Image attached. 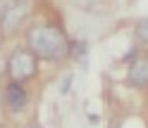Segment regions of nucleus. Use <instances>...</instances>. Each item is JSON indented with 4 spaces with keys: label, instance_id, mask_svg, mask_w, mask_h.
Here are the masks:
<instances>
[{
    "label": "nucleus",
    "instance_id": "obj_3",
    "mask_svg": "<svg viewBox=\"0 0 148 128\" xmlns=\"http://www.w3.org/2000/svg\"><path fill=\"white\" fill-rule=\"evenodd\" d=\"M29 7L31 0H0V26H5L7 31L17 29L29 14Z\"/></svg>",
    "mask_w": 148,
    "mask_h": 128
},
{
    "label": "nucleus",
    "instance_id": "obj_2",
    "mask_svg": "<svg viewBox=\"0 0 148 128\" xmlns=\"http://www.w3.org/2000/svg\"><path fill=\"white\" fill-rule=\"evenodd\" d=\"M7 76H10L12 83H26V81H31L36 76V71H38V62H36V55L31 50H14L10 57H7Z\"/></svg>",
    "mask_w": 148,
    "mask_h": 128
},
{
    "label": "nucleus",
    "instance_id": "obj_7",
    "mask_svg": "<svg viewBox=\"0 0 148 128\" xmlns=\"http://www.w3.org/2000/svg\"><path fill=\"white\" fill-rule=\"evenodd\" d=\"M134 36H136V40L141 43V45H148V19H143V22L136 24Z\"/></svg>",
    "mask_w": 148,
    "mask_h": 128
},
{
    "label": "nucleus",
    "instance_id": "obj_8",
    "mask_svg": "<svg viewBox=\"0 0 148 128\" xmlns=\"http://www.w3.org/2000/svg\"><path fill=\"white\" fill-rule=\"evenodd\" d=\"M0 43H3V38H0Z\"/></svg>",
    "mask_w": 148,
    "mask_h": 128
},
{
    "label": "nucleus",
    "instance_id": "obj_5",
    "mask_svg": "<svg viewBox=\"0 0 148 128\" xmlns=\"http://www.w3.org/2000/svg\"><path fill=\"white\" fill-rule=\"evenodd\" d=\"M5 104L7 109H12V112H19V109H24L26 104V93H24V88L19 83H10L5 88Z\"/></svg>",
    "mask_w": 148,
    "mask_h": 128
},
{
    "label": "nucleus",
    "instance_id": "obj_6",
    "mask_svg": "<svg viewBox=\"0 0 148 128\" xmlns=\"http://www.w3.org/2000/svg\"><path fill=\"white\" fill-rule=\"evenodd\" d=\"M67 55H72L77 62H84L86 59V43H72L69 50H67Z\"/></svg>",
    "mask_w": 148,
    "mask_h": 128
},
{
    "label": "nucleus",
    "instance_id": "obj_1",
    "mask_svg": "<svg viewBox=\"0 0 148 128\" xmlns=\"http://www.w3.org/2000/svg\"><path fill=\"white\" fill-rule=\"evenodd\" d=\"M26 43H29V50L36 57H45V59H60L69 50L64 31H60L58 26H50V24L31 26L26 31Z\"/></svg>",
    "mask_w": 148,
    "mask_h": 128
},
{
    "label": "nucleus",
    "instance_id": "obj_4",
    "mask_svg": "<svg viewBox=\"0 0 148 128\" xmlns=\"http://www.w3.org/2000/svg\"><path fill=\"white\" fill-rule=\"evenodd\" d=\"M127 81H129V86H134V88H141V90L148 88V57H136L129 64Z\"/></svg>",
    "mask_w": 148,
    "mask_h": 128
}]
</instances>
